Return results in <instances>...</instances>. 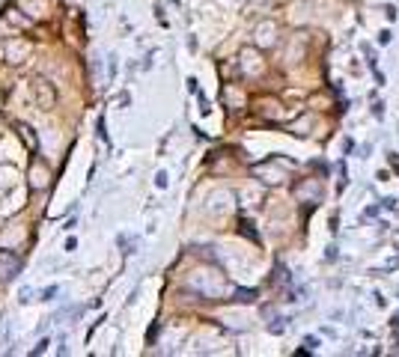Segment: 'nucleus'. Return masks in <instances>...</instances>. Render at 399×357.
Returning <instances> with one entry per match:
<instances>
[{
  "mask_svg": "<svg viewBox=\"0 0 399 357\" xmlns=\"http://www.w3.org/2000/svg\"><path fill=\"white\" fill-rule=\"evenodd\" d=\"M241 69H245V75L256 78V75H262V71H265V63H262V57H260V54L241 51Z\"/></svg>",
  "mask_w": 399,
  "mask_h": 357,
  "instance_id": "obj_2",
  "label": "nucleus"
},
{
  "mask_svg": "<svg viewBox=\"0 0 399 357\" xmlns=\"http://www.w3.org/2000/svg\"><path fill=\"white\" fill-rule=\"evenodd\" d=\"M373 113H376V119L384 117V105H373Z\"/></svg>",
  "mask_w": 399,
  "mask_h": 357,
  "instance_id": "obj_3",
  "label": "nucleus"
},
{
  "mask_svg": "<svg viewBox=\"0 0 399 357\" xmlns=\"http://www.w3.org/2000/svg\"><path fill=\"white\" fill-rule=\"evenodd\" d=\"M277 21H272V18H265V21H260L253 27V42L260 48H274L277 45Z\"/></svg>",
  "mask_w": 399,
  "mask_h": 357,
  "instance_id": "obj_1",
  "label": "nucleus"
},
{
  "mask_svg": "<svg viewBox=\"0 0 399 357\" xmlns=\"http://www.w3.org/2000/svg\"><path fill=\"white\" fill-rule=\"evenodd\" d=\"M391 164H393V167L399 170V158H396V155H391Z\"/></svg>",
  "mask_w": 399,
  "mask_h": 357,
  "instance_id": "obj_4",
  "label": "nucleus"
}]
</instances>
